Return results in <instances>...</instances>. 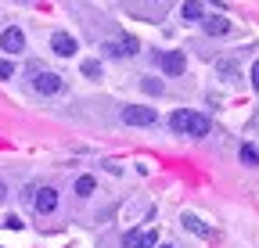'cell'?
I'll list each match as a JSON object with an SVG mask.
<instances>
[{
	"label": "cell",
	"mask_w": 259,
	"mask_h": 248,
	"mask_svg": "<svg viewBox=\"0 0 259 248\" xmlns=\"http://www.w3.org/2000/svg\"><path fill=\"white\" fill-rule=\"evenodd\" d=\"M169 126H173V133H184V137H209L212 122H209V115H202V112H187V108H180V112H173Z\"/></svg>",
	"instance_id": "cell-1"
},
{
	"label": "cell",
	"mask_w": 259,
	"mask_h": 248,
	"mask_svg": "<svg viewBox=\"0 0 259 248\" xmlns=\"http://www.w3.org/2000/svg\"><path fill=\"white\" fill-rule=\"evenodd\" d=\"M32 90L44 94V97H54V94L65 90V79L58 72H47V69H32Z\"/></svg>",
	"instance_id": "cell-2"
},
{
	"label": "cell",
	"mask_w": 259,
	"mask_h": 248,
	"mask_svg": "<svg viewBox=\"0 0 259 248\" xmlns=\"http://www.w3.org/2000/svg\"><path fill=\"white\" fill-rule=\"evenodd\" d=\"M119 119L126 122V126H155L158 122V112L155 108H144V105H126L119 112Z\"/></svg>",
	"instance_id": "cell-3"
},
{
	"label": "cell",
	"mask_w": 259,
	"mask_h": 248,
	"mask_svg": "<svg viewBox=\"0 0 259 248\" xmlns=\"http://www.w3.org/2000/svg\"><path fill=\"white\" fill-rule=\"evenodd\" d=\"M158 65H162V72H166V76H184L187 58H184V51H162V54H158Z\"/></svg>",
	"instance_id": "cell-4"
},
{
	"label": "cell",
	"mask_w": 259,
	"mask_h": 248,
	"mask_svg": "<svg viewBox=\"0 0 259 248\" xmlns=\"http://www.w3.org/2000/svg\"><path fill=\"white\" fill-rule=\"evenodd\" d=\"M0 51H8V54H22L25 51V33L18 25H8L4 33H0Z\"/></svg>",
	"instance_id": "cell-5"
},
{
	"label": "cell",
	"mask_w": 259,
	"mask_h": 248,
	"mask_svg": "<svg viewBox=\"0 0 259 248\" xmlns=\"http://www.w3.org/2000/svg\"><path fill=\"white\" fill-rule=\"evenodd\" d=\"M122 248H158V230H130Z\"/></svg>",
	"instance_id": "cell-6"
},
{
	"label": "cell",
	"mask_w": 259,
	"mask_h": 248,
	"mask_svg": "<svg viewBox=\"0 0 259 248\" xmlns=\"http://www.w3.org/2000/svg\"><path fill=\"white\" fill-rule=\"evenodd\" d=\"M51 51H54L58 58H72V54L79 51V43H76V36H69V33H54V36H51Z\"/></svg>",
	"instance_id": "cell-7"
},
{
	"label": "cell",
	"mask_w": 259,
	"mask_h": 248,
	"mask_svg": "<svg viewBox=\"0 0 259 248\" xmlns=\"http://www.w3.org/2000/svg\"><path fill=\"white\" fill-rule=\"evenodd\" d=\"M105 51H108L112 58H134V54L141 51V43H137V36H122V40H115V43H105Z\"/></svg>",
	"instance_id": "cell-8"
},
{
	"label": "cell",
	"mask_w": 259,
	"mask_h": 248,
	"mask_svg": "<svg viewBox=\"0 0 259 248\" xmlns=\"http://www.w3.org/2000/svg\"><path fill=\"white\" fill-rule=\"evenodd\" d=\"M32 209H36L40 216L54 212V209H58V191H54V187H40L36 198H32Z\"/></svg>",
	"instance_id": "cell-9"
},
{
	"label": "cell",
	"mask_w": 259,
	"mask_h": 248,
	"mask_svg": "<svg viewBox=\"0 0 259 248\" xmlns=\"http://www.w3.org/2000/svg\"><path fill=\"white\" fill-rule=\"evenodd\" d=\"M202 29H205L209 36H227V33H231V22H227L223 15H205L202 18Z\"/></svg>",
	"instance_id": "cell-10"
},
{
	"label": "cell",
	"mask_w": 259,
	"mask_h": 248,
	"mask_svg": "<svg viewBox=\"0 0 259 248\" xmlns=\"http://www.w3.org/2000/svg\"><path fill=\"white\" fill-rule=\"evenodd\" d=\"M180 18H184V22H202V18H205L202 0H184V4H180Z\"/></svg>",
	"instance_id": "cell-11"
},
{
	"label": "cell",
	"mask_w": 259,
	"mask_h": 248,
	"mask_svg": "<svg viewBox=\"0 0 259 248\" xmlns=\"http://www.w3.org/2000/svg\"><path fill=\"white\" fill-rule=\"evenodd\" d=\"M180 223H184L191 234H198V237H212V227H205L198 216H191V212H184V216H180Z\"/></svg>",
	"instance_id": "cell-12"
},
{
	"label": "cell",
	"mask_w": 259,
	"mask_h": 248,
	"mask_svg": "<svg viewBox=\"0 0 259 248\" xmlns=\"http://www.w3.org/2000/svg\"><path fill=\"white\" fill-rule=\"evenodd\" d=\"M238 159L255 169V166H259V147H255V144H241V147H238Z\"/></svg>",
	"instance_id": "cell-13"
},
{
	"label": "cell",
	"mask_w": 259,
	"mask_h": 248,
	"mask_svg": "<svg viewBox=\"0 0 259 248\" xmlns=\"http://www.w3.org/2000/svg\"><path fill=\"white\" fill-rule=\"evenodd\" d=\"M94 187H97V180H94V176H79V180H76V194H79V198H90Z\"/></svg>",
	"instance_id": "cell-14"
},
{
	"label": "cell",
	"mask_w": 259,
	"mask_h": 248,
	"mask_svg": "<svg viewBox=\"0 0 259 248\" xmlns=\"http://www.w3.org/2000/svg\"><path fill=\"white\" fill-rule=\"evenodd\" d=\"M83 76L97 79V76H101V61H83Z\"/></svg>",
	"instance_id": "cell-15"
},
{
	"label": "cell",
	"mask_w": 259,
	"mask_h": 248,
	"mask_svg": "<svg viewBox=\"0 0 259 248\" xmlns=\"http://www.w3.org/2000/svg\"><path fill=\"white\" fill-rule=\"evenodd\" d=\"M141 90L144 94H162V83L158 79H141Z\"/></svg>",
	"instance_id": "cell-16"
},
{
	"label": "cell",
	"mask_w": 259,
	"mask_h": 248,
	"mask_svg": "<svg viewBox=\"0 0 259 248\" xmlns=\"http://www.w3.org/2000/svg\"><path fill=\"white\" fill-rule=\"evenodd\" d=\"M15 76V61H0V79H11Z\"/></svg>",
	"instance_id": "cell-17"
},
{
	"label": "cell",
	"mask_w": 259,
	"mask_h": 248,
	"mask_svg": "<svg viewBox=\"0 0 259 248\" xmlns=\"http://www.w3.org/2000/svg\"><path fill=\"white\" fill-rule=\"evenodd\" d=\"M4 227H11V230H18V227H25V223L18 220V216H8V220H4Z\"/></svg>",
	"instance_id": "cell-18"
},
{
	"label": "cell",
	"mask_w": 259,
	"mask_h": 248,
	"mask_svg": "<svg viewBox=\"0 0 259 248\" xmlns=\"http://www.w3.org/2000/svg\"><path fill=\"white\" fill-rule=\"evenodd\" d=\"M252 86L259 90V61H255V65H252Z\"/></svg>",
	"instance_id": "cell-19"
},
{
	"label": "cell",
	"mask_w": 259,
	"mask_h": 248,
	"mask_svg": "<svg viewBox=\"0 0 259 248\" xmlns=\"http://www.w3.org/2000/svg\"><path fill=\"white\" fill-rule=\"evenodd\" d=\"M4 198H8V183H4V180H0V202H4Z\"/></svg>",
	"instance_id": "cell-20"
},
{
	"label": "cell",
	"mask_w": 259,
	"mask_h": 248,
	"mask_svg": "<svg viewBox=\"0 0 259 248\" xmlns=\"http://www.w3.org/2000/svg\"><path fill=\"white\" fill-rule=\"evenodd\" d=\"M158 248H177V244H158Z\"/></svg>",
	"instance_id": "cell-21"
}]
</instances>
